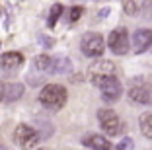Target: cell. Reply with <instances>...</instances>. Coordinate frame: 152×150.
<instances>
[{
	"instance_id": "12",
	"label": "cell",
	"mask_w": 152,
	"mask_h": 150,
	"mask_svg": "<svg viewBox=\"0 0 152 150\" xmlns=\"http://www.w3.org/2000/svg\"><path fill=\"white\" fill-rule=\"evenodd\" d=\"M72 70V61L66 57H55L51 59V66H49V72L53 74H68Z\"/></svg>"
},
{
	"instance_id": "15",
	"label": "cell",
	"mask_w": 152,
	"mask_h": 150,
	"mask_svg": "<svg viewBox=\"0 0 152 150\" xmlns=\"http://www.w3.org/2000/svg\"><path fill=\"white\" fill-rule=\"evenodd\" d=\"M123 8L129 16H139V14H142L144 0H123Z\"/></svg>"
},
{
	"instance_id": "14",
	"label": "cell",
	"mask_w": 152,
	"mask_h": 150,
	"mask_svg": "<svg viewBox=\"0 0 152 150\" xmlns=\"http://www.w3.org/2000/svg\"><path fill=\"white\" fill-rule=\"evenodd\" d=\"M139 127L144 137L152 140V111H146V113H142L139 117Z\"/></svg>"
},
{
	"instance_id": "18",
	"label": "cell",
	"mask_w": 152,
	"mask_h": 150,
	"mask_svg": "<svg viewBox=\"0 0 152 150\" xmlns=\"http://www.w3.org/2000/svg\"><path fill=\"white\" fill-rule=\"evenodd\" d=\"M82 14H84V8H82V6H74V8H70V12H68V22H70V23L78 22V20L82 18Z\"/></svg>"
},
{
	"instance_id": "1",
	"label": "cell",
	"mask_w": 152,
	"mask_h": 150,
	"mask_svg": "<svg viewBox=\"0 0 152 150\" xmlns=\"http://www.w3.org/2000/svg\"><path fill=\"white\" fill-rule=\"evenodd\" d=\"M39 102L47 109L58 111L61 107L66 103V90L61 84H47L39 94Z\"/></svg>"
},
{
	"instance_id": "24",
	"label": "cell",
	"mask_w": 152,
	"mask_h": 150,
	"mask_svg": "<svg viewBox=\"0 0 152 150\" xmlns=\"http://www.w3.org/2000/svg\"><path fill=\"white\" fill-rule=\"evenodd\" d=\"M0 16H2V8H0Z\"/></svg>"
},
{
	"instance_id": "17",
	"label": "cell",
	"mask_w": 152,
	"mask_h": 150,
	"mask_svg": "<svg viewBox=\"0 0 152 150\" xmlns=\"http://www.w3.org/2000/svg\"><path fill=\"white\" fill-rule=\"evenodd\" d=\"M49 66H51L49 55H39V57H35V68L37 70H47L49 72Z\"/></svg>"
},
{
	"instance_id": "2",
	"label": "cell",
	"mask_w": 152,
	"mask_h": 150,
	"mask_svg": "<svg viewBox=\"0 0 152 150\" xmlns=\"http://www.w3.org/2000/svg\"><path fill=\"white\" fill-rule=\"evenodd\" d=\"M98 119H99V125H102L103 132L109 135V137H117V135H121L123 129H125L121 117L111 109H99L98 111Z\"/></svg>"
},
{
	"instance_id": "9",
	"label": "cell",
	"mask_w": 152,
	"mask_h": 150,
	"mask_svg": "<svg viewBox=\"0 0 152 150\" xmlns=\"http://www.w3.org/2000/svg\"><path fill=\"white\" fill-rule=\"evenodd\" d=\"M23 62V55L22 53H16V51H12V53H4L2 57H0V68L2 70H16V68H20Z\"/></svg>"
},
{
	"instance_id": "5",
	"label": "cell",
	"mask_w": 152,
	"mask_h": 150,
	"mask_svg": "<svg viewBox=\"0 0 152 150\" xmlns=\"http://www.w3.org/2000/svg\"><path fill=\"white\" fill-rule=\"evenodd\" d=\"M98 88H99L102 97L105 100V102H115V100H119V97H121V94H123V84L119 82L117 74L99 80V82H98Z\"/></svg>"
},
{
	"instance_id": "16",
	"label": "cell",
	"mask_w": 152,
	"mask_h": 150,
	"mask_svg": "<svg viewBox=\"0 0 152 150\" xmlns=\"http://www.w3.org/2000/svg\"><path fill=\"white\" fill-rule=\"evenodd\" d=\"M63 16V6L61 4H55L53 8H51V12H49V20H47V26L49 27H55V23L58 22V18Z\"/></svg>"
},
{
	"instance_id": "10",
	"label": "cell",
	"mask_w": 152,
	"mask_h": 150,
	"mask_svg": "<svg viewBox=\"0 0 152 150\" xmlns=\"http://www.w3.org/2000/svg\"><path fill=\"white\" fill-rule=\"evenodd\" d=\"M82 144L88 146V148H94V150H111L113 148V144L102 135H88V137L82 138Z\"/></svg>"
},
{
	"instance_id": "6",
	"label": "cell",
	"mask_w": 152,
	"mask_h": 150,
	"mask_svg": "<svg viewBox=\"0 0 152 150\" xmlns=\"http://www.w3.org/2000/svg\"><path fill=\"white\" fill-rule=\"evenodd\" d=\"M107 45L111 49V53L115 55H127L131 49V43H129V33H127L125 27H117L109 33V39H107Z\"/></svg>"
},
{
	"instance_id": "22",
	"label": "cell",
	"mask_w": 152,
	"mask_h": 150,
	"mask_svg": "<svg viewBox=\"0 0 152 150\" xmlns=\"http://www.w3.org/2000/svg\"><path fill=\"white\" fill-rule=\"evenodd\" d=\"M109 14V8H103L102 12H99V18H105V16H107Z\"/></svg>"
},
{
	"instance_id": "13",
	"label": "cell",
	"mask_w": 152,
	"mask_h": 150,
	"mask_svg": "<svg viewBox=\"0 0 152 150\" xmlns=\"http://www.w3.org/2000/svg\"><path fill=\"white\" fill-rule=\"evenodd\" d=\"M23 94V84H8L4 86V100L6 102H16V100H20Z\"/></svg>"
},
{
	"instance_id": "23",
	"label": "cell",
	"mask_w": 152,
	"mask_h": 150,
	"mask_svg": "<svg viewBox=\"0 0 152 150\" xmlns=\"http://www.w3.org/2000/svg\"><path fill=\"white\" fill-rule=\"evenodd\" d=\"M2 100H4V84L0 82V102H2Z\"/></svg>"
},
{
	"instance_id": "25",
	"label": "cell",
	"mask_w": 152,
	"mask_h": 150,
	"mask_svg": "<svg viewBox=\"0 0 152 150\" xmlns=\"http://www.w3.org/2000/svg\"><path fill=\"white\" fill-rule=\"evenodd\" d=\"M0 47H2V43H0Z\"/></svg>"
},
{
	"instance_id": "11",
	"label": "cell",
	"mask_w": 152,
	"mask_h": 150,
	"mask_svg": "<svg viewBox=\"0 0 152 150\" xmlns=\"http://www.w3.org/2000/svg\"><path fill=\"white\" fill-rule=\"evenodd\" d=\"M129 97L137 103H148L152 100V90L148 86H131L129 90Z\"/></svg>"
},
{
	"instance_id": "19",
	"label": "cell",
	"mask_w": 152,
	"mask_h": 150,
	"mask_svg": "<svg viewBox=\"0 0 152 150\" xmlns=\"http://www.w3.org/2000/svg\"><path fill=\"white\" fill-rule=\"evenodd\" d=\"M117 148H123V150H131V148H134V142H133V138H123V140L117 144Z\"/></svg>"
},
{
	"instance_id": "4",
	"label": "cell",
	"mask_w": 152,
	"mask_h": 150,
	"mask_svg": "<svg viewBox=\"0 0 152 150\" xmlns=\"http://www.w3.org/2000/svg\"><path fill=\"white\" fill-rule=\"evenodd\" d=\"M80 49L86 57H102L103 51H105V43H103V37L98 33H86L80 39Z\"/></svg>"
},
{
	"instance_id": "20",
	"label": "cell",
	"mask_w": 152,
	"mask_h": 150,
	"mask_svg": "<svg viewBox=\"0 0 152 150\" xmlns=\"http://www.w3.org/2000/svg\"><path fill=\"white\" fill-rule=\"evenodd\" d=\"M142 14H144V18H152V0H144Z\"/></svg>"
},
{
	"instance_id": "3",
	"label": "cell",
	"mask_w": 152,
	"mask_h": 150,
	"mask_svg": "<svg viewBox=\"0 0 152 150\" xmlns=\"http://www.w3.org/2000/svg\"><path fill=\"white\" fill-rule=\"evenodd\" d=\"M14 140L20 148H35L41 140V135L31 125H18L14 131Z\"/></svg>"
},
{
	"instance_id": "21",
	"label": "cell",
	"mask_w": 152,
	"mask_h": 150,
	"mask_svg": "<svg viewBox=\"0 0 152 150\" xmlns=\"http://www.w3.org/2000/svg\"><path fill=\"white\" fill-rule=\"evenodd\" d=\"M39 41H41V43L45 45V47H51V45L55 43L53 39H49V37H45V35H39Z\"/></svg>"
},
{
	"instance_id": "7",
	"label": "cell",
	"mask_w": 152,
	"mask_h": 150,
	"mask_svg": "<svg viewBox=\"0 0 152 150\" xmlns=\"http://www.w3.org/2000/svg\"><path fill=\"white\" fill-rule=\"evenodd\" d=\"M113 74H117V68L111 61H98V62H94V64L90 66V70H88L90 82L96 84V86H98L99 80L107 78V76H113Z\"/></svg>"
},
{
	"instance_id": "8",
	"label": "cell",
	"mask_w": 152,
	"mask_h": 150,
	"mask_svg": "<svg viewBox=\"0 0 152 150\" xmlns=\"http://www.w3.org/2000/svg\"><path fill=\"white\" fill-rule=\"evenodd\" d=\"M152 43V31L150 29H137L133 33V51L134 53H144Z\"/></svg>"
}]
</instances>
